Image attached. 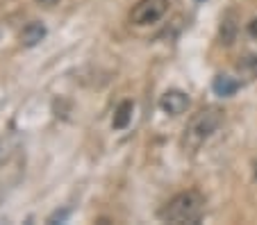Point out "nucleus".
<instances>
[{
  "label": "nucleus",
  "mask_w": 257,
  "mask_h": 225,
  "mask_svg": "<svg viewBox=\"0 0 257 225\" xmlns=\"http://www.w3.org/2000/svg\"><path fill=\"white\" fill-rule=\"evenodd\" d=\"M248 35H250L252 39H257V19H252L250 23H248Z\"/></svg>",
  "instance_id": "10"
},
{
  "label": "nucleus",
  "mask_w": 257,
  "mask_h": 225,
  "mask_svg": "<svg viewBox=\"0 0 257 225\" xmlns=\"http://www.w3.org/2000/svg\"><path fill=\"white\" fill-rule=\"evenodd\" d=\"M239 71H241L248 80H255L257 78V57H255V55L243 57L241 62H239Z\"/></svg>",
  "instance_id": "9"
},
{
  "label": "nucleus",
  "mask_w": 257,
  "mask_h": 225,
  "mask_svg": "<svg viewBox=\"0 0 257 225\" xmlns=\"http://www.w3.org/2000/svg\"><path fill=\"white\" fill-rule=\"evenodd\" d=\"M39 5H44V7H55V5H59V0H37Z\"/></svg>",
  "instance_id": "11"
},
{
  "label": "nucleus",
  "mask_w": 257,
  "mask_h": 225,
  "mask_svg": "<svg viewBox=\"0 0 257 225\" xmlns=\"http://www.w3.org/2000/svg\"><path fill=\"white\" fill-rule=\"evenodd\" d=\"M169 10V0H139L130 12V21L135 25H153Z\"/></svg>",
  "instance_id": "3"
},
{
  "label": "nucleus",
  "mask_w": 257,
  "mask_h": 225,
  "mask_svg": "<svg viewBox=\"0 0 257 225\" xmlns=\"http://www.w3.org/2000/svg\"><path fill=\"white\" fill-rule=\"evenodd\" d=\"M234 35H237V23H234V14L228 12V14L221 19V41L225 46H230L234 41Z\"/></svg>",
  "instance_id": "8"
},
{
  "label": "nucleus",
  "mask_w": 257,
  "mask_h": 225,
  "mask_svg": "<svg viewBox=\"0 0 257 225\" xmlns=\"http://www.w3.org/2000/svg\"><path fill=\"white\" fill-rule=\"evenodd\" d=\"M44 37H46L44 23H39V21H32V23H28L23 30H21L19 39H21V44H23V46L32 48V46H37L41 39H44Z\"/></svg>",
  "instance_id": "5"
},
{
  "label": "nucleus",
  "mask_w": 257,
  "mask_h": 225,
  "mask_svg": "<svg viewBox=\"0 0 257 225\" xmlns=\"http://www.w3.org/2000/svg\"><path fill=\"white\" fill-rule=\"evenodd\" d=\"M218 125H221V112H218L216 107L200 109L189 121V125L185 127V139H182V143H185L187 148H191V150H196V148H200L216 132Z\"/></svg>",
  "instance_id": "2"
},
{
  "label": "nucleus",
  "mask_w": 257,
  "mask_h": 225,
  "mask_svg": "<svg viewBox=\"0 0 257 225\" xmlns=\"http://www.w3.org/2000/svg\"><path fill=\"white\" fill-rule=\"evenodd\" d=\"M205 214V198L198 191H182L160 209V218L173 225H196Z\"/></svg>",
  "instance_id": "1"
},
{
  "label": "nucleus",
  "mask_w": 257,
  "mask_h": 225,
  "mask_svg": "<svg viewBox=\"0 0 257 225\" xmlns=\"http://www.w3.org/2000/svg\"><path fill=\"white\" fill-rule=\"evenodd\" d=\"M212 89H214V93H216V96H223V98H225V96L237 93L239 82H237V80H232V78H228V75H218V78H214Z\"/></svg>",
  "instance_id": "7"
},
{
  "label": "nucleus",
  "mask_w": 257,
  "mask_h": 225,
  "mask_svg": "<svg viewBox=\"0 0 257 225\" xmlns=\"http://www.w3.org/2000/svg\"><path fill=\"white\" fill-rule=\"evenodd\" d=\"M187 107H189V96L180 89H171L160 98V109L169 116H180L187 112Z\"/></svg>",
  "instance_id": "4"
},
{
  "label": "nucleus",
  "mask_w": 257,
  "mask_h": 225,
  "mask_svg": "<svg viewBox=\"0 0 257 225\" xmlns=\"http://www.w3.org/2000/svg\"><path fill=\"white\" fill-rule=\"evenodd\" d=\"M132 109H135V105H132L130 100H123V103L118 105V107H116V114H114V121H112L114 130H125V127L130 125V121H132Z\"/></svg>",
  "instance_id": "6"
}]
</instances>
